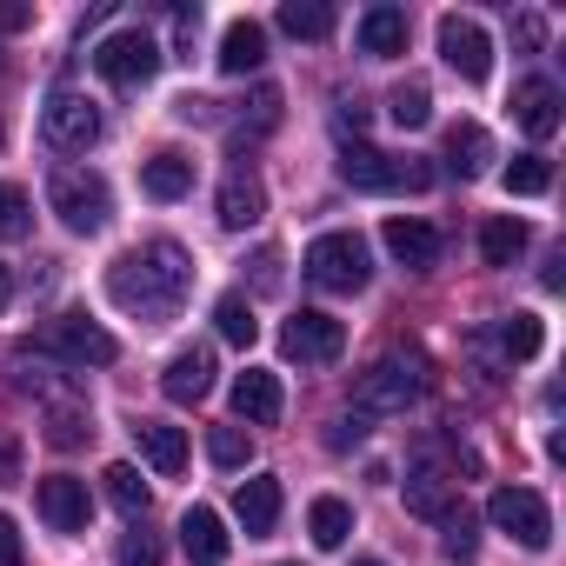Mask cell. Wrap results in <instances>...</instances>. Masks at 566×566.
Segmentation results:
<instances>
[{
	"label": "cell",
	"instance_id": "30bf717a",
	"mask_svg": "<svg viewBox=\"0 0 566 566\" xmlns=\"http://www.w3.org/2000/svg\"><path fill=\"white\" fill-rule=\"evenodd\" d=\"M48 347H54L61 360H74V367H114V360H120L114 334H107V327H94L87 314H61V321L48 327Z\"/></svg>",
	"mask_w": 566,
	"mask_h": 566
},
{
	"label": "cell",
	"instance_id": "8992f818",
	"mask_svg": "<svg viewBox=\"0 0 566 566\" xmlns=\"http://www.w3.org/2000/svg\"><path fill=\"white\" fill-rule=\"evenodd\" d=\"M94 67H101V81H114V87L134 94V87H147L160 74V41L140 34V28H120V34H107L94 48Z\"/></svg>",
	"mask_w": 566,
	"mask_h": 566
},
{
	"label": "cell",
	"instance_id": "d590c367",
	"mask_svg": "<svg viewBox=\"0 0 566 566\" xmlns=\"http://www.w3.org/2000/svg\"><path fill=\"white\" fill-rule=\"evenodd\" d=\"M247 453H253V447H247L240 427H213V433H207V460H213V467L233 473V467H247Z\"/></svg>",
	"mask_w": 566,
	"mask_h": 566
},
{
	"label": "cell",
	"instance_id": "b9f144b4",
	"mask_svg": "<svg viewBox=\"0 0 566 566\" xmlns=\"http://www.w3.org/2000/svg\"><path fill=\"white\" fill-rule=\"evenodd\" d=\"M354 566H380V559H354Z\"/></svg>",
	"mask_w": 566,
	"mask_h": 566
},
{
	"label": "cell",
	"instance_id": "d6986e66",
	"mask_svg": "<svg viewBox=\"0 0 566 566\" xmlns=\"http://www.w3.org/2000/svg\"><path fill=\"white\" fill-rule=\"evenodd\" d=\"M140 193H147V200H187V193H193V160H187V154H154V160H140Z\"/></svg>",
	"mask_w": 566,
	"mask_h": 566
},
{
	"label": "cell",
	"instance_id": "9a60e30c",
	"mask_svg": "<svg viewBox=\"0 0 566 566\" xmlns=\"http://www.w3.org/2000/svg\"><path fill=\"white\" fill-rule=\"evenodd\" d=\"M180 546H187L193 566H227V553H233V539H227V526H220L213 506H187V520H180Z\"/></svg>",
	"mask_w": 566,
	"mask_h": 566
},
{
	"label": "cell",
	"instance_id": "5b68a950",
	"mask_svg": "<svg viewBox=\"0 0 566 566\" xmlns=\"http://www.w3.org/2000/svg\"><path fill=\"white\" fill-rule=\"evenodd\" d=\"M340 180L360 187V193H400V187L420 193L433 174L413 167V160H394V154H380V147H367V140H354V147H340Z\"/></svg>",
	"mask_w": 566,
	"mask_h": 566
},
{
	"label": "cell",
	"instance_id": "1f68e13d",
	"mask_svg": "<svg viewBox=\"0 0 566 566\" xmlns=\"http://www.w3.org/2000/svg\"><path fill=\"white\" fill-rule=\"evenodd\" d=\"M387 114H394V127H427V120H433V94H427V81H400L394 101H387Z\"/></svg>",
	"mask_w": 566,
	"mask_h": 566
},
{
	"label": "cell",
	"instance_id": "cb8c5ba5",
	"mask_svg": "<svg viewBox=\"0 0 566 566\" xmlns=\"http://www.w3.org/2000/svg\"><path fill=\"white\" fill-rule=\"evenodd\" d=\"M486 160H493V140H486V127H480V120H460V127H447V167H453L460 180L486 174Z\"/></svg>",
	"mask_w": 566,
	"mask_h": 566
},
{
	"label": "cell",
	"instance_id": "ee69618b",
	"mask_svg": "<svg viewBox=\"0 0 566 566\" xmlns=\"http://www.w3.org/2000/svg\"><path fill=\"white\" fill-rule=\"evenodd\" d=\"M287 566H294V559H287Z\"/></svg>",
	"mask_w": 566,
	"mask_h": 566
},
{
	"label": "cell",
	"instance_id": "ab89813d",
	"mask_svg": "<svg viewBox=\"0 0 566 566\" xmlns=\"http://www.w3.org/2000/svg\"><path fill=\"white\" fill-rule=\"evenodd\" d=\"M513 34H520V48H539V41H546V28H539L533 14H520V21H513Z\"/></svg>",
	"mask_w": 566,
	"mask_h": 566
},
{
	"label": "cell",
	"instance_id": "7402d4cb",
	"mask_svg": "<svg viewBox=\"0 0 566 566\" xmlns=\"http://www.w3.org/2000/svg\"><path fill=\"white\" fill-rule=\"evenodd\" d=\"M134 447L147 453L154 473H180V467H187V433L167 427V420H140V427H134Z\"/></svg>",
	"mask_w": 566,
	"mask_h": 566
},
{
	"label": "cell",
	"instance_id": "5bb4252c",
	"mask_svg": "<svg viewBox=\"0 0 566 566\" xmlns=\"http://www.w3.org/2000/svg\"><path fill=\"white\" fill-rule=\"evenodd\" d=\"M280 407H287V394H280V374H266V367H247V374L233 380V413H240V420H253V427H273V420H280Z\"/></svg>",
	"mask_w": 566,
	"mask_h": 566
},
{
	"label": "cell",
	"instance_id": "8d00e7d4",
	"mask_svg": "<svg viewBox=\"0 0 566 566\" xmlns=\"http://www.w3.org/2000/svg\"><path fill=\"white\" fill-rule=\"evenodd\" d=\"M114 559H120V566H160V539L134 526V533L120 539V553H114Z\"/></svg>",
	"mask_w": 566,
	"mask_h": 566
},
{
	"label": "cell",
	"instance_id": "83f0119b",
	"mask_svg": "<svg viewBox=\"0 0 566 566\" xmlns=\"http://www.w3.org/2000/svg\"><path fill=\"white\" fill-rule=\"evenodd\" d=\"M213 327H220V340H233V347H253V340H260V321H253V301H247V294H220V301H213Z\"/></svg>",
	"mask_w": 566,
	"mask_h": 566
},
{
	"label": "cell",
	"instance_id": "4fadbf2b",
	"mask_svg": "<svg viewBox=\"0 0 566 566\" xmlns=\"http://www.w3.org/2000/svg\"><path fill=\"white\" fill-rule=\"evenodd\" d=\"M160 394L180 400V407L207 400V394H213V354H207V347H180V354L167 360V374H160Z\"/></svg>",
	"mask_w": 566,
	"mask_h": 566
},
{
	"label": "cell",
	"instance_id": "836d02e7",
	"mask_svg": "<svg viewBox=\"0 0 566 566\" xmlns=\"http://www.w3.org/2000/svg\"><path fill=\"white\" fill-rule=\"evenodd\" d=\"M447 506H453V493H447V480L420 467V473L407 480V513H420V520H440Z\"/></svg>",
	"mask_w": 566,
	"mask_h": 566
},
{
	"label": "cell",
	"instance_id": "8fae6325",
	"mask_svg": "<svg viewBox=\"0 0 566 566\" xmlns=\"http://www.w3.org/2000/svg\"><path fill=\"white\" fill-rule=\"evenodd\" d=\"M440 54H447V67H453L460 81H486V74H493V41H486V28L467 21V14H447V21H440Z\"/></svg>",
	"mask_w": 566,
	"mask_h": 566
},
{
	"label": "cell",
	"instance_id": "7c38bea8",
	"mask_svg": "<svg viewBox=\"0 0 566 566\" xmlns=\"http://www.w3.org/2000/svg\"><path fill=\"white\" fill-rule=\"evenodd\" d=\"M41 520L54 526V533H87V513H94V500H87V480H74V473H54V480H41Z\"/></svg>",
	"mask_w": 566,
	"mask_h": 566
},
{
	"label": "cell",
	"instance_id": "ffe728a7",
	"mask_svg": "<svg viewBox=\"0 0 566 566\" xmlns=\"http://www.w3.org/2000/svg\"><path fill=\"white\" fill-rule=\"evenodd\" d=\"M380 240H387V253H394L400 266H413V273L440 260V233H433L427 220H387V233H380Z\"/></svg>",
	"mask_w": 566,
	"mask_h": 566
},
{
	"label": "cell",
	"instance_id": "60d3db41",
	"mask_svg": "<svg viewBox=\"0 0 566 566\" xmlns=\"http://www.w3.org/2000/svg\"><path fill=\"white\" fill-rule=\"evenodd\" d=\"M8 301H14V280H8V266H0V314H8Z\"/></svg>",
	"mask_w": 566,
	"mask_h": 566
},
{
	"label": "cell",
	"instance_id": "f1b7e54d",
	"mask_svg": "<svg viewBox=\"0 0 566 566\" xmlns=\"http://www.w3.org/2000/svg\"><path fill=\"white\" fill-rule=\"evenodd\" d=\"M280 28H287L294 41H327L334 34V8H321V0H287V8H280Z\"/></svg>",
	"mask_w": 566,
	"mask_h": 566
},
{
	"label": "cell",
	"instance_id": "4316f807",
	"mask_svg": "<svg viewBox=\"0 0 566 566\" xmlns=\"http://www.w3.org/2000/svg\"><path fill=\"white\" fill-rule=\"evenodd\" d=\"M307 533H314V546L321 553H334V546H347V533H354V506L347 500H314V513H307Z\"/></svg>",
	"mask_w": 566,
	"mask_h": 566
},
{
	"label": "cell",
	"instance_id": "d6a6232c",
	"mask_svg": "<svg viewBox=\"0 0 566 566\" xmlns=\"http://www.w3.org/2000/svg\"><path fill=\"white\" fill-rule=\"evenodd\" d=\"M500 180H506V193L533 200V193H546V187H553V167H546V154H513V167H506Z\"/></svg>",
	"mask_w": 566,
	"mask_h": 566
},
{
	"label": "cell",
	"instance_id": "7bdbcfd3",
	"mask_svg": "<svg viewBox=\"0 0 566 566\" xmlns=\"http://www.w3.org/2000/svg\"><path fill=\"white\" fill-rule=\"evenodd\" d=\"M0 140H8V127H0Z\"/></svg>",
	"mask_w": 566,
	"mask_h": 566
},
{
	"label": "cell",
	"instance_id": "7a4b0ae2",
	"mask_svg": "<svg viewBox=\"0 0 566 566\" xmlns=\"http://www.w3.org/2000/svg\"><path fill=\"white\" fill-rule=\"evenodd\" d=\"M301 266H307V280H314L321 294H360L367 280H374V260H367L360 233H321Z\"/></svg>",
	"mask_w": 566,
	"mask_h": 566
},
{
	"label": "cell",
	"instance_id": "ba28073f",
	"mask_svg": "<svg viewBox=\"0 0 566 566\" xmlns=\"http://www.w3.org/2000/svg\"><path fill=\"white\" fill-rule=\"evenodd\" d=\"M41 127H48V147H61V154H87V147L101 140V107H94L87 94H74V87H54Z\"/></svg>",
	"mask_w": 566,
	"mask_h": 566
},
{
	"label": "cell",
	"instance_id": "44dd1931",
	"mask_svg": "<svg viewBox=\"0 0 566 566\" xmlns=\"http://www.w3.org/2000/svg\"><path fill=\"white\" fill-rule=\"evenodd\" d=\"M546 347V327L533 321V314H513V321H500L493 334H480V354H500V360H533Z\"/></svg>",
	"mask_w": 566,
	"mask_h": 566
},
{
	"label": "cell",
	"instance_id": "6da1fadb",
	"mask_svg": "<svg viewBox=\"0 0 566 566\" xmlns=\"http://www.w3.org/2000/svg\"><path fill=\"white\" fill-rule=\"evenodd\" d=\"M187 287H193V260H187L180 240H147V247H134L107 266V301L120 314H140L147 327L174 321Z\"/></svg>",
	"mask_w": 566,
	"mask_h": 566
},
{
	"label": "cell",
	"instance_id": "74e56055",
	"mask_svg": "<svg viewBox=\"0 0 566 566\" xmlns=\"http://www.w3.org/2000/svg\"><path fill=\"white\" fill-rule=\"evenodd\" d=\"M354 440H367V420H360V413H340L334 433H327V447H354Z\"/></svg>",
	"mask_w": 566,
	"mask_h": 566
},
{
	"label": "cell",
	"instance_id": "3957f363",
	"mask_svg": "<svg viewBox=\"0 0 566 566\" xmlns=\"http://www.w3.org/2000/svg\"><path fill=\"white\" fill-rule=\"evenodd\" d=\"M48 200H54V213H61V227H67V233H101V227H107V213H114L107 180H101V174H87V167H61V174L48 180Z\"/></svg>",
	"mask_w": 566,
	"mask_h": 566
},
{
	"label": "cell",
	"instance_id": "4dcf8cb0",
	"mask_svg": "<svg viewBox=\"0 0 566 566\" xmlns=\"http://www.w3.org/2000/svg\"><path fill=\"white\" fill-rule=\"evenodd\" d=\"M101 480H107V500H114L120 513H134V520L147 513V480H140V467H127V460H114V467H107Z\"/></svg>",
	"mask_w": 566,
	"mask_h": 566
},
{
	"label": "cell",
	"instance_id": "277c9868",
	"mask_svg": "<svg viewBox=\"0 0 566 566\" xmlns=\"http://www.w3.org/2000/svg\"><path fill=\"white\" fill-rule=\"evenodd\" d=\"M420 360H400V354H387V360H374L367 374H360V387H354V413L360 420H374V413H407L413 400H420Z\"/></svg>",
	"mask_w": 566,
	"mask_h": 566
},
{
	"label": "cell",
	"instance_id": "2e32d148",
	"mask_svg": "<svg viewBox=\"0 0 566 566\" xmlns=\"http://www.w3.org/2000/svg\"><path fill=\"white\" fill-rule=\"evenodd\" d=\"M233 513H240L247 539L273 533V520H280V480H273V473H253V480H240V493H233Z\"/></svg>",
	"mask_w": 566,
	"mask_h": 566
},
{
	"label": "cell",
	"instance_id": "e575fe53",
	"mask_svg": "<svg viewBox=\"0 0 566 566\" xmlns=\"http://www.w3.org/2000/svg\"><path fill=\"white\" fill-rule=\"evenodd\" d=\"M28 227H34L28 187H14V180H0V240H28Z\"/></svg>",
	"mask_w": 566,
	"mask_h": 566
},
{
	"label": "cell",
	"instance_id": "603a6c76",
	"mask_svg": "<svg viewBox=\"0 0 566 566\" xmlns=\"http://www.w3.org/2000/svg\"><path fill=\"white\" fill-rule=\"evenodd\" d=\"M260 61H266L260 21H227V34H220V74H253Z\"/></svg>",
	"mask_w": 566,
	"mask_h": 566
},
{
	"label": "cell",
	"instance_id": "e0dca14e",
	"mask_svg": "<svg viewBox=\"0 0 566 566\" xmlns=\"http://www.w3.org/2000/svg\"><path fill=\"white\" fill-rule=\"evenodd\" d=\"M407 8H367L360 14V54H374V61H394V54H407Z\"/></svg>",
	"mask_w": 566,
	"mask_h": 566
},
{
	"label": "cell",
	"instance_id": "9c48e42d",
	"mask_svg": "<svg viewBox=\"0 0 566 566\" xmlns=\"http://www.w3.org/2000/svg\"><path fill=\"white\" fill-rule=\"evenodd\" d=\"M280 347H287V360H301V367H327V360L347 354V327H340L334 314L301 307L287 327H280Z\"/></svg>",
	"mask_w": 566,
	"mask_h": 566
},
{
	"label": "cell",
	"instance_id": "f546056e",
	"mask_svg": "<svg viewBox=\"0 0 566 566\" xmlns=\"http://www.w3.org/2000/svg\"><path fill=\"white\" fill-rule=\"evenodd\" d=\"M440 533H447V539H440V546H447V559H460V566H467V559L480 553V520H473V513H467L460 500H453V506L440 513Z\"/></svg>",
	"mask_w": 566,
	"mask_h": 566
},
{
	"label": "cell",
	"instance_id": "ac0fdd59",
	"mask_svg": "<svg viewBox=\"0 0 566 566\" xmlns=\"http://www.w3.org/2000/svg\"><path fill=\"white\" fill-rule=\"evenodd\" d=\"M513 114H520V127H526L533 140H553V134H559V87H553V81H520Z\"/></svg>",
	"mask_w": 566,
	"mask_h": 566
},
{
	"label": "cell",
	"instance_id": "f35d334b",
	"mask_svg": "<svg viewBox=\"0 0 566 566\" xmlns=\"http://www.w3.org/2000/svg\"><path fill=\"white\" fill-rule=\"evenodd\" d=\"M21 553H28V546H21V533H14V520H8V513H0V566H21Z\"/></svg>",
	"mask_w": 566,
	"mask_h": 566
},
{
	"label": "cell",
	"instance_id": "484cf974",
	"mask_svg": "<svg viewBox=\"0 0 566 566\" xmlns=\"http://www.w3.org/2000/svg\"><path fill=\"white\" fill-rule=\"evenodd\" d=\"M520 253H526V220L500 213V220L480 227V260H486V266H513Z\"/></svg>",
	"mask_w": 566,
	"mask_h": 566
},
{
	"label": "cell",
	"instance_id": "52a82bcc",
	"mask_svg": "<svg viewBox=\"0 0 566 566\" xmlns=\"http://www.w3.org/2000/svg\"><path fill=\"white\" fill-rule=\"evenodd\" d=\"M486 520H493L506 539H520L526 553H546V546H553V513H546V500H539L533 486H500V493L486 500Z\"/></svg>",
	"mask_w": 566,
	"mask_h": 566
},
{
	"label": "cell",
	"instance_id": "d4e9b609",
	"mask_svg": "<svg viewBox=\"0 0 566 566\" xmlns=\"http://www.w3.org/2000/svg\"><path fill=\"white\" fill-rule=\"evenodd\" d=\"M260 213H266V193H260V180H253V174H227V187H220V227L247 233Z\"/></svg>",
	"mask_w": 566,
	"mask_h": 566
}]
</instances>
